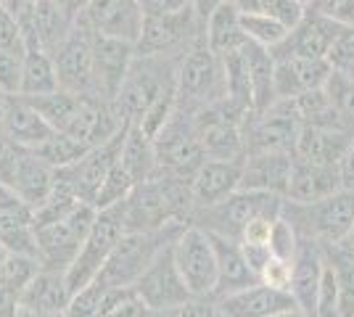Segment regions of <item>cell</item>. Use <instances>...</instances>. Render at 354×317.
<instances>
[{
    "instance_id": "d4e9b609",
    "label": "cell",
    "mask_w": 354,
    "mask_h": 317,
    "mask_svg": "<svg viewBox=\"0 0 354 317\" xmlns=\"http://www.w3.org/2000/svg\"><path fill=\"white\" fill-rule=\"evenodd\" d=\"M3 135L11 137L16 146L21 148H37L40 143H45L56 130L40 117V111L21 95L14 98H3Z\"/></svg>"
},
{
    "instance_id": "9a60e30c",
    "label": "cell",
    "mask_w": 354,
    "mask_h": 317,
    "mask_svg": "<svg viewBox=\"0 0 354 317\" xmlns=\"http://www.w3.org/2000/svg\"><path fill=\"white\" fill-rule=\"evenodd\" d=\"M133 61L135 46L95 35L93 37V98L114 104L130 75Z\"/></svg>"
},
{
    "instance_id": "e575fe53",
    "label": "cell",
    "mask_w": 354,
    "mask_h": 317,
    "mask_svg": "<svg viewBox=\"0 0 354 317\" xmlns=\"http://www.w3.org/2000/svg\"><path fill=\"white\" fill-rule=\"evenodd\" d=\"M238 11L246 16H270L275 21L286 24L288 30H294L304 16V6L299 0H233Z\"/></svg>"
},
{
    "instance_id": "8fae6325",
    "label": "cell",
    "mask_w": 354,
    "mask_h": 317,
    "mask_svg": "<svg viewBox=\"0 0 354 317\" xmlns=\"http://www.w3.org/2000/svg\"><path fill=\"white\" fill-rule=\"evenodd\" d=\"M201 37H204V27L196 19L193 8L180 11V14H153L146 16L135 53L138 56H180Z\"/></svg>"
},
{
    "instance_id": "d590c367",
    "label": "cell",
    "mask_w": 354,
    "mask_h": 317,
    "mask_svg": "<svg viewBox=\"0 0 354 317\" xmlns=\"http://www.w3.org/2000/svg\"><path fill=\"white\" fill-rule=\"evenodd\" d=\"M43 270L40 259L30 254H8L6 262L0 265V286L11 291L16 296H21V291L30 286L37 278V272Z\"/></svg>"
},
{
    "instance_id": "ba28073f",
    "label": "cell",
    "mask_w": 354,
    "mask_h": 317,
    "mask_svg": "<svg viewBox=\"0 0 354 317\" xmlns=\"http://www.w3.org/2000/svg\"><path fill=\"white\" fill-rule=\"evenodd\" d=\"M98 209L93 204H80L72 214H66L59 222L35 227V241H37V259L45 270L66 272L77 259L82 243L88 238L93 220Z\"/></svg>"
},
{
    "instance_id": "8d00e7d4",
    "label": "cell",
    "mask_w": 354,
    "mask_h": 317,
    "mask_svg": "<svg viewBox=\"0 0 354 317\" xmlns=\"http://www.w3.org/2000/svg\"><path fill=\"white\" fill-rule=\"evenodd\" d=\"M325 95L339 114V119L354 133V79L341 69H333L328 82H325Z\"/></svg>"
},
{
    "instance_id": "11a10c76",
    "label": "cell",
    "mask_w": 354,
    "mask_h": 317,
    "mask_svg": "<svg viewBox=\"0 0 354 317\" xmlns=\"http://www.w3.org/2000/svg\"><path fill=\"white\" fill-rule=\"evenodd\" d=\"M0 317H19V296L0 286Z\"/></svg>"
},
{
    "instance_id": "4316f807",
    "label": "cell",
    "mask_w": 354,
    "mask_h": 317,
    "mask_svg": "<svg viewBox=\"0 0 354 317\" xmlns=\"http://www.w3.org/2000/svg\"><path fill=\"white\" fill-rule=\"evenodd\" d=\"M212 243H214V254H217V288H214V299L259 283L257 275L251 272L246 257H243L241 243L220 238V236H212Z\"/></svg>"
},
{
    "instance_id": "52a82bcc",
    "label": "cell",
    "mask_w": 354,
    "mask_h": 317,
    "mask_svg": "<svg viewBox=\"0 0 354 317\" xmlns=\"http://www.w3.org/2000/svg\"><path fill=\"white\" fill-rule=\"evenodd\" d=\"M153 148H156L159 172L177 175L185 180H191L198 172V166L207 162L201 140H198L196 117L183 108H175L169 122L159 130V135L153 137Z\"/></svg>"
},
{
    "instance_id": "6f0895ef",
    "label": "cell",
    "mask_w": 354,
    "mask_h": 317,
    "mask_svg": "<svg viewBox=\"0 0 354 317\" xmlns=\"http://www.w3.org/2000/svg\"><path fill=\"white\" fill-rule=\"evenodd\" d=\"M8 254H11V251H8V249H6V246H3V243H0V265H3V262H6V257H8Z\"/></svg>"
},
{
    "instance_id": "ab89813d",
    "label": "cell",
    "mask_w": 354,
    "mask_h": 317,
    "mask_svg": "<svg viewBox=\"0 0 354 317\" xmlns=\"http://www.w3.org/2000/svg\"><path fill=\"white\" fill-rule=\"evenodd\" d=\"M299 233L294 230V225L286 220V217H278V222L272 225V233H270V243H267V249H270V254L275 259H281V262H288V265H294V257L296 251H299Z\"/></svg>"
},
{
    "instance_id": "2e32d148",
    "label": "cell",
    "mask_w": 354,
    "mask_h": 317,
    "mask_svg": "<svg viewBox=\"0 0 354 317\" xmlns=\"http://www.w3.org/2000/svg\"><path fill=\"white\" fill-rule=\"evenodd\" d=\"M124 135H127V127H122L111 140H106L104 146L90 148V151L85 153V156H82L74 166H69V169H59L61 175L72 182L74 193L80 196V201H85V204H95V196H98L101 185H104L106 177H109L111 166L119 162Z\"/></svg>"
},
{
    "instance_id": "7dc6e473",
    "label": "cell",
    "mask_w": 354,
    "mask_h": 317,
    "mask_svg": "<svg viewBox=\"0 0 354 317\" xmlns=\"http://www.w3.org/2000/svg\"><path fill=\"white\" fill-rule=\"evenodd\" d=\"M0 50H27L19 24L3 6H0Z\"/></svg>"
},
{
    "instance_id": "ffe728a7",
    "label": "cell",
    "mask_w": 354,
    "mask_h": 317,
    "mask_svg": "<svg viewBox=\"0 0 354 317\" xmlns=\"http://www.w3.org/2000/svg\"><path fill=\"white\" fill-rule=\"evenodd\" d=\"M217 307H220L222 317H278L283 312L299 309L288 291H278L265 283L220 296Z\"/></svg>"
},
{
    "instance_id": "cb8c5ba5",
    "label": "cell",
    "mask_w": 354,
    "mask_h": 317,
    "mask_svg": "<svg viewBox=\"0 0 354 317\" xmlns=\"http://www.w3.org/2000/svg\"><path fill=\"white\" fill-rule=\"evenodd\" d=\"M323 270H325V246L301 238L299 251H296L294 257L288 294L294 296L296 307L301 312H307L310 317H315V304H317V291H320Z\"/></svg>"
},
{
    "instance_id": "5b68a950",
    "label": "cell",
    "mask_w": 354,
    "mask_h": 317,
    "mask_svg": "<svg viewBox=\"0 0 354 317\" xmlns=\"http://www.w3.org/2000/svg\"><path fill=\"white\" fill-rule=\"evenodd\" d=\"M281 196H270V193H254V191H238L230 198H225L220 204L209 206V209L193 211L191 225L207 230L209 236H220L227 241H241L243 227L249 225L254 217L259 214H281L283 211Z\"/></svg>"
},
{
    "instance_id": "bcb514c9",
    "label": "cell",
    "mask_w": 354,
    "mask_h": 317,
    "mask_svg": "<svg viewBox=\"0 0 354 317\" xmlns=\"http://www.w3.org/2000/svg\"><path fill=\"white\" fill-rule=\"evenodd\" d=\"M291 270H294V265L270 257L265 270L259 272V283H265L270 288H278V291H288L291 288Z\"/></svg>"
},
{
    "instance_id": "836d02e7",
    "label": "cell",
    "mask_w": 354,
    "mask_h": 317,
    "mask_svg": "<svg viewBox=\"0 0 354 317\" xmlns=\"http://www.w3.org/2000/svg\"><path fill=\"white\" fill-rule=\"evenodd\" d=\"M88 151L90 148L85 143L74 140L72 135H64V133H53L45 143H40L37 148H32V153H35L37 159H43L45 164L53 166L56 172L74 166Z\"/></svg>"
},
{
    "instance_id": "484cf974",
    "label": "cell",
    "mask_w": 354,
    "mask_h": 317,
    "mask_svg": "<svg viewBox=\"0 0 354 317\" xmlns=\"http://www.w3.org/2000/svg\"><path fill=\"white\" fill-rule=\"evenodd\" d=\"M354 140V133L346 130H330V127H312L301 124L299 137H296V159L315 162V164H333L339 166L344 153L349 151Z\"/></svg>"
},
{
    "instance_id": "ac0fdd59",
    "label": "cell",
    "mask_w": 354,
    "mask_h": 317,
    "mask_svg": "<svg viewBox=\"0 0 354 317\" xmlns=\"http://www.w3.org/2000/svg\"><path fill=\"white\" fill-rule=\"evenodd\" d=\"M333 72L330 61L317 59H275V95L278 101H299L315 90H323Z\"/></svg>"
},
{
    "instance_id": "d6986e66",
    "label": "cell",
    "mask_w": 354,
    "mask_h": 317,
    "mask_svg": "<svg viewBox=\"0 0 354 317\" xmlns=\"http://www.w3.org/2000/svg\"><path fill=\"white\" fill-rule=\"evenodd\" d=\"M291 169H294V153H246L241 191L286 198L288 182H291Z\"/></svg>"
},
{
    "instance_id": "f35d334b",
    "label": "cell",
    "mask_w": 354,
    "mask_h": 317,
    "mask_svg": "<svg viewBox=\"0 0 354 317\" xmlns=\"http://www.w3.org/2000/svg\"><path fill=\"white\" fill-rule=\"evenodd\" d=\"M146 304L133 286L106 288L98 317H146Z\"/></svg>"
},
{
    "instance_id": "681fc988",
    "label": "cell",
    "mask_w": 354,
    "mask_h": 317,
    "mask_svg": "<svg viewBox=\"0 0 354 317\" xmlns=\"http://www.w3.org/2000/svg\"><path fill=\"white\" fill-rule=\"evenodd\" d=\"M37 3H40V0H0V6H3L8 14L14 16V21L19 24V27H21V24L30 19L32 11L37 8Z\"/></svg>"
},
{
    "instance_id": "277c9868",
    "label": "cell",
    "mask_w": 354,
    "mask_h": 317,
    "mask_svg": "<svg viewBox=\"0 0 354 317\" xmlns=\"http://www.w3.org/2000/svg\"><path fill=\"white\" fill-rule=\"evenodd\" d=\"M283 217L294 225L299 238H307L320 246L336 243L354 227V204L349 191H339L315 204H291L283 201Z\"/></svg>"
},
{
    "instance_id": "c3c4849f",
    "label": "cell",
    "mask_w": 354,
    "mask_h": 317,
    "mask_svg": "<svg viewBox=\"0 0 354 317\" xmlns=\"http://www.w3.org/2000/svg\"><path fill=\"white\" fill-rule=\"evenodd\" d=\"M146 16L153 14H180V11H191L193 0H140Z\"/></svg>"
},
{
    "instance_id": "83f0119b",
    "label": "cell",
    "mask_w": 354,
    "mask_h": 317,
    "mask_svg": "<svg viewBox=\"0 0 354 317\" xmlns=\"http://www.w3.org/2000/svg\"><path fill=\"white\" fill-rule=\"evenodd\" d=\"M246 61H249L251 79V114H262L272 104H278L275 95V59L265 48L246 43L243 46Z\"/></svg>"
},
{
    "instance_id": "91938a15",
    "label": "cell",
    "mask_w": 354,
    "mask_h": 317,
    "mask_svg": "<svg viewBox=\"0 0 354 317\" xmlns=\"http://www.w3.org/2000/svg\"><path fill=\"white\" fill-rule=\"evenodd\" d=\"M299 3H301V6H304V8H307V6H312V3H315V0H299Z\"/></svg>"
},
{
    "instance_id": "8992f818",
    "label": "cell",
    "mask_w": 354,
    "mask_h": 317,
    "mask_svg": "<svg viewBox=\"0 0 354 317\" xmlns=\"http://www.w3.org/2000/svg\"><path fill=\"white\" fill-rule=\"evenodd\" d=\"M122 236H124L122 204L111 206V209H98L80 254L72 262V267L66 270V286L72 291V296L80 294L82 288H88L101 275L104 265L109 262V257H111V251H114V246L119 243Z\"/></svg>"
},
{
    "instance_id": "f546056e",
    "label": "cell",
    "mask_w": 354,
    "mask_h": 317,
    "mask_svg": "<svg viewBox=\"0 0 354 317\" xmlns=\"http://www.w3.org/2000/svg\"><path fill=\"white\" fill-rule=\"evenodd\" d=\"M204 43L217 56L230 53V50H241L249 43L243 35V27H241V11L233 0H227L225 6H220L209 16V21L204 24Z\"/></svg>"
},
{
    "instance_id": "9f6ffc18",
    "label": "cell",
    "mask_w": 354,
    "mask_h": 317,
    "mask_svg": "<svg viewBox=\"0 0 354 317\" xmlns=\"http://www.w3.org/2000/svg\"><path fill=\"white\" fill-rule=\"evenodd\" d=\"M278 317H310L307 312H301V309H291V312H283V315Z\"/></svg>"
},
{
    "instance_id": "603a6c76",
    "label": "cell",
    "mask_w": 354,
    "mask_h": 317,
    "mask_svg": "<svg viewBox=\"0 0 354 317\" xmlns=\"http://www.w3.org/2000/svg\"><path fill=\"white\" fill-rule=\"evenodd\" d=\"M344 191L341 182V169L333 164H315L294 156V169H291V182L286 201L291 204H315L328 196H336Z\"/></svg>"
},
{
    "instance_id": "7bdbcfd3",
    "label": "cell",
    "mask_w": 354,
    "mask_h": 317,
    "mask_svg": "<svg viewBox=\"0 0 354 317\" xmlns=\"http://www.w3.org/2000/svg\"><path fill=\"white\" fill-rule=\"evenodd\" d=\"M27 148H21V146H16L11 137H6L0 133V182L3 185H14V177H16V169H19V162H21V156H24Z\"/></svg>"
},
{
    "instance_id": "5bb4252c",
    "label": "cell",
    "mask_w": 354,
    "mask_h": 317,
    "mask_svg": "<svg viewBox=\"0 0 354 317\" xmlns=\"http://www.w3.org/2000/svg\"><path fill=\"white\" fill-rule=\"evenodd\" d=\"M172 246L159 254V259L140 275V280L133 286L138 291V296L143 299V304H146V309H151V312L175 309V307H183L185 302L193 299L185 280H183V275L177 270Z\"/></svg>"
},
{
    "instance_id": "6125c7cd",
    "label": "cell",
    "mask_w": 354,
    "mask_h": 317,
    "mask_svg": "<svg viewBox=\"0 0 354 317\" xmlns=\"http://www.w3.org/2000/svg\"><path fill=\"white\" fill-rule=\"evenodd\" d=\"M19 317H35V315H27V312H21V309H19Z\"/></svg>"
},
{
    "instance_id": "816d5d0a",
    "label": "cell",
    "mask_w": 354,
    "mask_h": 317,
    "mask_svg": "<svg viewBox=\"0 0 354 317\" xmlns=\"http://www.w3.org/2000/svg\"><path fill=\"white\" fill-rule=\"evenodd\" d=\"M225 3H227V0H193V14L201 21V27L209 21V16L214 14L220 6H225Z\"/></svg>"
},
{
    "instance_id": "3957f363",
    "label": "cell",
    "mask_w": 354,
    "mask_h": 317,
    "mask_svg": "<svg viewBox=\"0 0 354 317\" xmlns=\"http://www.w3.org/2000/svg\"><path fill=\"white\" fill-rule=\"evenodd\" d=\"M227 98L222 59L204 43H193L177 66V108L198 114Z\"/></svg>"
},
{
    "instance_id": "7402d4cb",
    "label": "cell",
    "mask_w": 354,
    "mask_h": 317,
    "mask_svg": "<svg viewBox=\"0 0 354 317\" xmlns=\"http://www.w3.org/2000/svg\"><path fill=\"white\" fill-rule=\"evenodd\" d=\"M72 302V291L66 286V272L40 270L37 278L21 291L19 309L35 317H64Z\"/></svg>"
},
{
    "instance_id": "680465c9",
    "label": "cell",
    "mask_w": 354,
    "mask_h": 317,
    "mask_svg": "<svg viewBox=\"0 0 354 317\" xmlns=\"http://www.w3.org/2000/svg\"><path fill=\"white\" fill-rule=\"evenodd\" d=\"M0 127H3V95H0ZM3 133V130H0Z\"/></svg>"
},
{
    "instance_id": "ee69618b",
    "label": "cell",
    "mask_w": 354,
    "mask_h": 317,
    "mask_svg": "<svg viewBox=\"0 0 354 317\" xmlns=\"http://www.w3.org/2000/svg\"><path fill=\"white\" fill-rule=\"evenodd\" d=\"M281 214H259V217H254L249 225L243 227L241 241L238 243H243V246H267V243H270L272 225L278 222V217H281Z\"/></svg>"
},
{
    "instance_id": "44dd1931",
    "label": "cell",
    "mask_w": 354,
    "mask_h": 317,
    "mask_svg": "<svg viewBox=\"0 0 354 317\" xmlns=\"http://www.w3.org/2000/svg\"><path fill=\"white\" fill-rule=\"evenodd\" d=\"M243 159L241 162H204L191 177L193 211L209 209L241 191Z\"/></svg>"
},
{
    "instance_id": "74e56055",
    "label": "cell",
    "mask_w": 354,
    "mask_h": 317,
    "mask_svg": "<svg viewBox=\"0 0 354 317\" xmlns=\"http://www.w3.org/2000/svg\"><path fill=\"white\" fill-rule=\"evenodd\" d=\"M241 27H243V35L246 40L254 43V46L265 48V50H275L283 40L288 37V27L270 19V16H246L241 14Z\"/></svg>"
},
{
    "instance_id": "9c48e42d",
    "label": "cell",
    "mask_w": 354,
    "mask_h": 317,
    "mask_svg": "<svg viewBox=\"0 0 354 317\" xmlns=\"http://www.w3.org/2000/svg\"><path fill=\"white\" fill-rule=\"evenodd\" d=\"M301 130V117L294 101H278L262 114H249L243 122L246 153H294Z\"/></svg>"
},
{
    "instance_id": "e0dca14e",
    "label": "cell",
    "mask_w": 354,
    "mask_h": 317,
    "mask_svg": "<svg viewBox=\"0 0 354 317\" xmlns=\"http://www.w3.org/2000/svg\"><path fill=\"white\" fill-rule=\"evenodd\" d=\"M341 27H336L333 21L323 19L315 11H304L301 21L296 24L294 30L288 32V37L283 40L281 46L272 53V59H288V56H299V59H317V61H328L330 56V48L339 37Z\"/></svg>"
},
{
    "instance_id": "4fadbf2b",
    "label": "cell",
    "mask_w": 354,
    "mask_h": 317,
    "mask_svg": "<svg viewBox=\"0 0 354 317\" xmlns=\"http://www.w3.org/2000/svg\"><path fill=\"white\" fill-rule=\"evenodd\" d=\"M80 21H85L93 35L138 46L146 24V11L140 0H90Z\"/></svg>"
},
{
    "instance_id": "f1b7e54d",
    "label": "cell",
    "mask_w": 354,
    "mask_h": 317,
    "mask_svg": "<svg viewBox=\"0 0 354 317\" xmlns=\"http://www.w3.org/2000/svg\"><path fill=\"white\" fill-rule=\"evenodd\" d=\"M53 180H56V169L45 164L43 159H37L32 151H24L21 162H19V169H16L11 191H14L16 196L21 198L30 209H37L45 201V196L50 193Z\"/></svg>"
},
{
    "instance_id": "be15d7a7",
    "label": "cell",
    "mask_w": 354,
    "mask_h": 317,
    "mask_svg": "<svg viewBox=\"0 0 354 317\" xmlns=\"http://www.w3.org/2000/svg\"><path fill=\"white\" fill-rule=\"evenodd\" d=\"M349 193H352V204H354V188H352V191H349Z\"/></svg>"
},
{
    "instance_id": "f5cc1de1",
    "label": "cell",
    "mask_w": 354,
    "mask_h": 317,
    "mask_svg": "<svg viewBox=\"0 0 354 317\" xmlns=\"http://www.w3.org/2000/svg\"><path fill=\"white\" fill-rule=\"evenodd\" d=\"M88 3H90V0H56V6L61 8V14L66 16L69 21H77L80 16L85 14Z\"/></svg>"
},
{
    "instance_id": "db71d44e",
    "label": "cell",
    "mask_w": 354,
    "mask_h": 317,
    "mask_svg": "<svg viewBox=\"0 0 354 317\" xmlns=\"http://www.w3.org/2000/svg\"><path fill=\"white\" fill-rule=\"evenodd\" d=\"M325 249H330L336 257L346 259V262H354V227L336 243V246H325Z\"/></svg>"
},
{
    "instance_id": "1f68e13d",
    "label": "cell",
    "mask_w": 354,
    "mask_h": 317,
    "mask_svg": "<svg viewBox=\"0 0 354 317\" xmlns=\"http://www.w3.org/2000/svg\"><path fill=\"white\" fill-rule=\"evenodd\" d=\"M59 88L56 59L45 50H24V72H21V98H40Z\"/></svg>"
},
{
    "instance_id": "60d3db41",
    "label": "cell",
    "mask_w": 354,
    "mask_h": 317,
    "mask_svg": "<svg viewBox=\"0 0 354 317\" xmlns=\"http://www.w3.org/2000/svg\"><path fill=\"white\" fill-rule=\"evenodd\" d=\"M21 72H24V50H0V95L3 98L21 95Z\"/></svg>"
},
{
    "instance_id": "30bf717a",
    "label": "cell",
    "mask_w": 354,
    "mask_h": 317,
    "mask_svg": "<svg viewBox=\"0 0 354 317\" xmlns=\"http://www.w3.org/2000/svg\"><path fill=\"white\" fill-rule=\"evenodd\" d=\"M175 265L196 299H214L217 288V254L207 230L188 225L172 246Z\"/></svg>"
},
{
    "instance_id": "f6af8a7d",
    "label": "cell",
    "mask_w": 354,
    "mask_h": 317,
    "mask_svg": "<svg viewBox=\"0 0 354 317\" xmlns=\"http://www.w3.org/2000/svg\"><path fill=\"white\" fill-rule=\"evenodd\" d=\"M328 61H330L333 69H341V72H346L349 66H354V27L339 32L336 43L330 48Z\"/></svg>"
},
{
    "instance_id": "7c38bea8",
    "label": "cell",
    "mask_w": 354,
    "mask_h": 317,
    "mask_svg": "<svg viewBox=\"0 0 354 317\" xmlns=\"http://www.w3.org/2000/svg\"><path fill=\"white\" fill-rule=\"evenodd\" d=\"M93 30L77 19L66 40L53 53L61 90L93 98Z\"/></svg>"
},
{
    "instance_id": "d6a6232c",
    "label": "cell",
    "mask_w": 354,
    "mask_h": 317,
    "mask_svg": "<svg viewBox=\"0 0 354 317\" xmlns=\"http://www.w3.org/2000/svg\"><path fill=\"white\" fill-rule=\"evenodd\" d=\"M85 98H88V95H74V93H66V90H56V93H50V95L27 98V101L40 111V117H43L56 133H66Z\"/></svg>"
},
{
    "instance_id": "f907efd6",
    "label": "cell",
    "mask_w": 354,
    "mask_h": 317,
    "mask_svg": "<svg viewBox=\"0 0 354 317\" xmlns=\"http://www.w3.org/2000/svg\"><path fill=\"white\" fill-rule=\"evenodd\" d=\"M339 169H341V182H344V191H352V188H354V140H352V146H349V151L344 153Z\"/></svg>"
},
{
    "instance_id": "4dcf8cb0",
    "label": "cell",
    "mask_w": 354,
    "mask_h": 317,
    "mask_svg": "<svg viewBox=\"0 0 354 317\" xmlns=\"http://www.w3.org/2000/svg\"><path fill=\"white\" fill-rule=\"evenodd\" d=\"M119 162L130 172V177H133L135 182H146L159 172L153 140H151L140 127H135V124L127 127V135H124V143H122Z\"/></svg>"
},
{
    "instance_id": "94428289",
    "label": "cell",
    "mask_w": 354,
    "mask_h": 317,
    "mask_svg": "<svg viewBox=\"0 0 354 317\" xmlns=\"http://www.w3.org/2000/svg\"><path fill=\"white\" fill-rule=\"evenodd\" d=\"M346 75H349L354 79V66H349V69H346Z\"/></svg>"
},
{
    "instance_id": "b9f144b4",
    "label": "cell",
    "mask_w": 354,
    "mask_h": 317,
    "mask_svg": "<svg viewBox=\"0 0 354 317\" xmlns=\"http://www.w3.org/2000/svg\"><path fill=\"white\" fill-rule=\"evenodd\" d=\"M307 8L320 14L328 21H333L341 30L354 27V0H315Z\"/></svg>"
},
{
    "instance_id": "7a4b0ae2",
    "label": "cell",
    "mask_w": 354,
    "mask_h": 317,
    "mask_svg": "<svg viewBox=\"0 0 354 317\" xmlns=\"http://www.w3.org/2000/svg\"><path fill=\"white\" fill-rule=\"evenodd\" d=\"M185 227L188 225L175 222V225L151 230V233H124L95 280L106 288L135 286L140 280V275L159 259L162 251H167L180 238V233Z\"/></svg>"
},
{
    "instance_id": "6da1fadb",
    "label": "cell",
    "mask_w": 354,
    "mask_h": 317,
    "mask_svg": "<svg viewBox=\"0 0 354 317\" xmlns=\"http://www.w3.org/2000/svg\"><path fill=\"white\" fill-rule=\"evenodd\" d=\"M193 196L191 180L156 172L151 180L138 182L122 204L124 233H151L167 225H191Z\"/></svg>"
}]
</instances>
